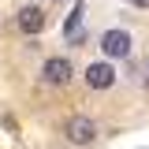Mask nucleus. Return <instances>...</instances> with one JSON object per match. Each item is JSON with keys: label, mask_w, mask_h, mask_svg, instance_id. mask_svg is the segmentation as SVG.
Returning <instances> with one entry per match:
<instances>
[{"label": "nucleus", "mask_w": 149, "mask_h": 149, "mask_svg": "<svg viewBox=\"0 0 149 149\" xmlns=\"http://www.w3.org/2000/svg\"><path fill=\"white\" fill-rule=\"evenodd\" d=\"M146 71H149V67H146Z\"/></svg>", "instance_id": "nucleus-8"}, {"label": "nucleus", "mask_w": 149, "mask_h": 149, "mask_svg": "<svg viewBox=\"0 0 149 149\" xmlns=\"http://www.w3.org/2000/svg\"><path fill=\"white\" fill-rule=\"evenodd\" d=\"M63 134H67L71 142H78V146H90L93 138H97V127H93L90 116H71L67 127H63Z\"/></svg>", "instance_id": "nucleus-1"}, {"label": "nucleus", "mask_w": 149, "mask_h": 149, "mask_svg": "<svg viewBox=\"0 0 149 149\" xmlns=\"http://www.w3.org/2000/svg\"><path fill=\"white\" fill-rule=\"evenodd\" d=\"M130 4H138V8H149V0H130Z\"/></svg>", "instance_id": "nucleus-7"}, {"label": "nucleus", "mask_w": 149, "mask_h": 149, "mask_svg": "<svg viewBox=\"0 0 149 149\" xmlns=\"http://www.w3.org/2000/svg\"><path fill=\"white\" fill-rule=\"evenodd\" d=\"M78 26H82V8H74V11H71L67 26H63V34H67V37H74V30H78Z\"/></svg>", "instance_id": "nucleus-6"}, {"label": "nucleus", "mask_w": 149, "mask_h": 149, "mask_svg": "<svg viewBox=\"0 0 149 149\" xmlns=\"http://www.w3.org/2000/svg\"><path fill=\"white\" fill-rule=\"evenodd\" d=\"M15 26L22 30V34H41V30H45V11L30 4V8H22V11L15 15Z\"/></svg>", "instance_id": "nucleus-5"}, {"label": "nucleus", "mask_w": 149, "mask_h": 149, "mask_svg": "<svg viewBox=\"0 0 149 149\" xmlns=\"http://www.w3.org/2000/svg\"><path fill=\"white\" fill-rule=\"evenodd\" d=\"M101 49H104V56L119 60V56H127V52H130V34H127V30H104V37H101Z\"/></svg>", "instance_id": "nucleus-4"}, {"label": "nucleus", "mask_w": 149, "mask_h": 149, "mask_svg": "<svg viewBox=\"0 0 149 149\" xmlns=\"http://www.w3.org/2000/svg\"><path fill=\"white\" fill-rule=\"evenodd\" d=\"M71 60H63V56H52V60H45V67H41V78L45 82H52V86H63V82H71Z\"/></svg>", "instance_id": "nucleus-2"}, {"label": "nucleus", "mask_w": 149, "mask_h": 149, "mask_svg": "<svg viewBox=\"0 0 149 149\" xmlns=\"http://www.w3.org/2000/svg\"><path fill=\"white\" fill-rule=\"evenodd\" d=\"M112 82H116V67H112V63L97 60V63L86 67V86H90V90H108Z\"/></svg>", "instance_id": "nucleus-3"}]
</instances>
